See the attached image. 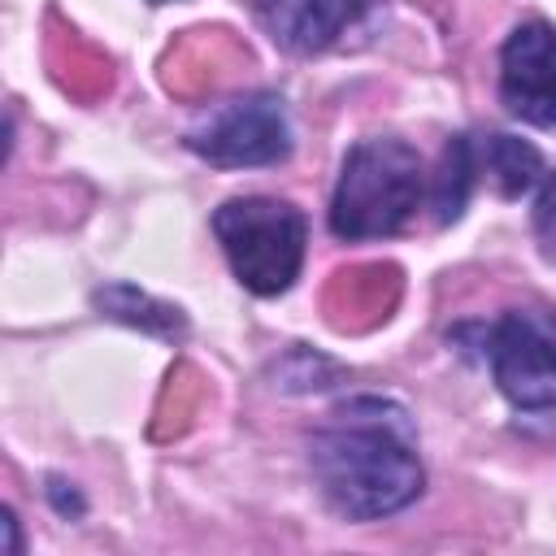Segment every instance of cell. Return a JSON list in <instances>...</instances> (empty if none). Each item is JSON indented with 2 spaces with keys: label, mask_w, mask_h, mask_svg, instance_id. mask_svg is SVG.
<instances>
[{
  "label": "cell",
  "mask_w": 556,
  "mask_h": 556,
  "mask_svg": "<svg viewBox=\"0 0 556 556\" xmlns=\"http://www.w3.org/2000/svg\"><path fill=\"white\" fill-rule=\"evenodd\" d=\"M213 235L230 261V274L252 295H282L300 278L308 222L295 204L269 195H235L213 213Z\"/></svg>",
  "instance_id": "cell-3"
},
{
  "label": "cell",
  "mask_w": 556,
  "mask_h": 556,
  "mask_svg": "<svg viewBox=\"0 0 556 556\" xmlns=\"http://www.w3.org/2000/svg\"><path fill=\"white\" fill-rule=\"evenodd\" d=\"M152 4H165V0H152Z\"/></svg>",
  "instance_id": "cell-12"
},
{
  "label": "cell",
  "mask_w": 556,
  "mask_h": 556,
  "mask_svg": "<svg viewBox=\"0 0 556 556\" xmlns=\"http://www.w3.org/2000/svg\"><path fill=\"white\" fill-rule=\"evenodd\" d=\"M530 226H534V243H539L543 261L556 265V169L539 178V195H534Z\"/></svg>",
  "instance_id": "cell-10"
},
{
  "label": "cell",
  "mask_w": 556,
  "mask_h": 556,
  "mask_svg": "<svg viewBox=\"0 0 556 556\" xmlns=\"http://www.w3.org/2000/svg\"><path fill=\"white\" fill-rule=\"evenodd\" d=\"M500 104L526 126H556V26L521 22L500 48Z\"/></svg>",
  "instance_id": "cell-6"
},
{
  "label": "cell",
  "mask_w": 556,
  "mask_h": 556,
  "mask_svg": "<svg viewBox=\"0 0 556 556\" xmlns=\"http://www.w3.org/2000/svg\"><path fill=\"white\" fill-rule=\"evenodd\" d=\"M0 526H4V534H9L4 552H9V556H17V552H22V539H17V517H13V508H4V513H0Z\"/></svg>",
  "instance_id": "cell-11"
},
{
  "label": "cell",
  "mask_w": 556,
  "mask_h": 556,
  "mask_svg": "<svg viewBox=\"0 0 556 556\" xmlns=\"http://www.w3.org/2000/svg\"><path fill=\"white\" fill-rule=\"evenodd\" d=\"M421 156L404 139H361L348 148L334 195H330V230L348 243L395 235L421 200Z\"/></svg>",
  "instance_id": "cell-2"
},
{
  "label": "cell",
  "mask_w": 556,
  "mask_h": 556,
  "mask_svg": "<svg viewBox=\"0 0 556 556\" xmlns=\"http://www.w3.org/2000/svg\"><path fill=\"white\" fill-rule=\"evenodd\" d=\"M482 356L513 408H556V313L521 304L482 330Z\"/></svg>",
  "instance_id": "cell-4"
},
{
  "label": "cell",
  "mask_w": 556,
  "mask_h": 556,
  "mask_svg": "<svg viewBox=\"0 0 556 556\" xmlns=\"http://www.w3.org/2000/svg\"><path fill=\"white\" fill-rule=\"evenodd\" d=\"M308 465L326 504L348 521L391 517L426 486L408 413L378 395L339 404L313 430Z\"/></svg>",
  "instance_id": "cell-1"
},
{
  "label": "cell",
  "mask_w": 556,
  "mask_h": 556,
  "mask_svg": "<svg viewBox=\"0 0 556 556\" xmlns=\"http://www.w3.org/2000/svg\"><path fill=\"white\" fill-rule=\"evenodd\" d=\"M478 169L491 178V187L504 200H517L521 191H530L543 178V156L534 143L517 139V135H486L478 143Z\"/></svg>",
  "instance_id": "cell-8"
},
{
  "label": "cell",
  "mask_w": 556,
  "mask_h": 556,
  "mask_svg": "<svg viewBox=\"0 0 556 556\" xmlns=\"http://www.w3.org/2000/svg\"><path fill=\"white\" fill-rule=\"evenodd\" d=\"M187 148L217 165V169H252V165H278L291 152V126L282 113V100L269 91L235 96L217 109H208L191 130Z\"/></svg>",
  "instance_id": "cell-5"
},
{
  "label": "cell",
  "mask_w": 556,
  "mask_h": 556,
  "mask_svg": "<svg viewBox=\"0 0 556 556\" xmlns=\"http://www.w3.org/2000/svg\"><path fill=\"white\" fill-rule=\"evenodd\" d=\"M369 0H256V22L274 48L291 56H317L365 13Z\"/></svg>",
  "instance_id": "cell-7"
},
{
  "label": "cell",
  "mask_w": 556,
  "mask_h": 556,
  "mask_svg": "<svg viewBox=\"0 0 556 556\" xmlns=\"http://www.w3.org/2000/svg\"><path fill=\"white\" fill-rule=\"evenodd\" d=\"M478 148L469 135H452L443 143V156H439V169H434V182H430V200H434V217L439 226H452L469 195H473V182H478Z\"/></svg>",
  "instance_id": "cell-9"
}]
</instances>
